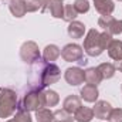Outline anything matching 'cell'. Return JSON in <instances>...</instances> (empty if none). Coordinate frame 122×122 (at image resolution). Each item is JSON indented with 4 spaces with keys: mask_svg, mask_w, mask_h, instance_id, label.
Returning <instances> with one entry per match:
<instances>
[{
    "mask_svg": "<svg viewBox=\"0 0 122 122\" xmlns=\"http://www.w3.org/2000/svg\"><path fill=\"white\" fill-rule=\"evenodd\" d=\"M84 74H85V82L87 84H90V85H98V84H101V81H102V75H101V72L98 71V68L97 67H90V68H87L85 71H84Z\"/></svg>",
    "mask_w": 122,
    "mask_h": 122,
    "instance_id": "cell-18",
    "label": "cell"
},
{
    "mask_svg": "<svg viewBox=\"0 0 122 122\" xmlns=\"http://www.w3.org/2000/svg\"><path fill=\"white\" fill-rule=\"evenodd\" d=\"M43 95H44V107L46 108H51V107L58 105L60 95L54 90H46V91H43Z\"/></svg>",
    "mask_w": 122,
    "mask_h": 122,
    "instance_id": "cell-20",
    "label": "cell"
},
{
    "mask_svg": "<svg viewBox=\"0 0 122 122\" xmlns=\"http://www.w3.org/2000/svg\"><path fill=\"white\" fill-rule=\"evenodd\" d=\"M99 40H101V46H102V48H104V50H107V48H108V46L111 44V41H112L114 38H112V36H111L109 33L102 31V33L99 34Z\"/></svg>",
    "mask_w": 122,
    "mask_h": 122,
    "instance_id": "cell-28",
    "label": "cell"
},
{
    "mask_svg": "<svg viewBox=\"0 0 122 122\" xmlns=\"http://www.w3.org/2000/svg\"><path fill=\"white\" fill-rule=\"evenodd\" d=\"M87 62H88V61L85 60V58H82V60L78 61V64H80V65H87Z\"/></svg>",
    "mask_w": 122,
    "mask_h": 122,
    "instance_id": "cell-30",
    "label": "cell"
},
{
    "mask_svg": "<svg viewBox=\"0 0 122 122\" xmlns=\"http://www.w3.org/2000/svg\"><path fill=\"white\" fill-rule=\"evenodd\" d=\"M92 118H94V111L92 108H88V107H81L74 114V119L77 122H91Z\"/></svg>",
    "mask_w": 122,
    "mask_h": 122,
    "instance_id": "cell-19",
    "label": "cell"
},
{
    "mask_svg": "<svg viewBox=\"0 0 122 122\" xmlns=\"http://www.w3.org/2000/svg\"><path fill=\"white\" fill-rule=\"evenodd\" d=\"M99 31L97 29L88 30L85 38H84V51L90 56V57H99L104 53V48L101 46V40H99Z\"/></svg>",
    "mask_w": 122,
    "mask_h": 122,
    "instance_id": "cell-4",
    "label": "cell"
},
{
    "mask_svg": "<svg viewBox=\"0 0 122 122\" xmlns=\"http://www.w3.org/2000/svg\"><path fill=\"white\" fill-rule=\"evenodd\" d=\"M94 7L101 16H111L115 10L114 0H94Z\"/></svg>",
    "mask_w": 122,
    "mask_h": 122,
    "instance_id": "cell-11",
    "label": "cell"
},
{
    "mask_svg": "<svg viewBox=\"0 0 122 122\" xmlns=\"http://www.w3.org/2000/svg\"><path fill=\"white\" fill-rule=\"evenodd\" d=\"M48 9H50V13H51V16L54 19H62V16H64V4H62V1L53 0L50 3Z\"/></svg>",
    "mask_w": 122,
    "mask_h": 122,
    "instance_id": "cell-23",
    "label": "cell"
},
{
    "mask_svg": "<svg viewBox=\"0 0 122 122\" xmlns=\"http://www.w3.org/2000/svg\"><path fill=\"white\" fill-rule=\"evenodd\" d=\"M19 108V98L11 88H1L0 91V118H10Z\"/></svg>",
    "mask_w": 122,
    "mask_h": 122,
    "instance_id": "cell-2",
    "label": "cell"
},
{
    "mask_svg": "<svg viewBox=\"0 0 122 122\" xmlns=\"http://www.w3.org/2000/svg\"><path fill=\"white\" fill-rule=\"evenodd\" d=\"M118 1H122V0H118Z\"/></svg>",
    "mask_w": 122,
    "mask_h": 122,
    "instance_id": "cell-33",
    "label": "cell"
},
{
    "mask_svg": "<svg viewBox=\"0 0 122 122\" xmlns=\"http://www.w3.org/2000/svg\"><path fill=\"white\" fill-rule=\"evenodd\" d=\"M108 56L115 61H122V40H112L107 48Z\"/></svg>",
    "mask_w": 122,
    "mask_h": 122,
    "instance_id": "cell-17",
    "label": "cell"
},
{
    "mask_svg": "<svg viewBox=\"0 0 122 122\" xmlns=\"http://www.w3.org/2000/svg\"><path fill=\"white\" fill-rule=\"evenodd\" d=\"M98 26L111 36L122 33V20H117L112 16H101L98 19Z\"/></svg>",
    "mask_w": 122,
    "mask_h": 122,
    "instance_id": "cell-7",
    "label": "cell"
},
{
    "mask_svg": "<svg viewBox=\"0 0 122 122\" xmlns=\"http://www.w3.org/2000/svg\"><path fill=\"white\" fill-rule=\"evenodd\" d=\"M56 1H64V0H56Z\"/></svg>",
    "mask_w": 122,
    "mask_h": 122,
    "instance_id": "cell-32",
    "label": "cell"
},
{
    "mask_svg": "<svg viewBox=\"0 0 122 122\" xmlns=\"http://www.w3.org/2000/svg\"><path fill=\"white\" fill-rule=\"evenodd\" d=\"M24 1H26V10L29 13H36V11L44 13L53 0H24Z\"/></svg>",
    "mask_w": 122,
    "mask_h": 122,
    "instance_id": "cell-13",
    "label": "cell"
},
{
    "mask_svg": "<svg viewBox=\"0 0 122 122\" xmlns=\"http://www.w3.org/2000/svg\"><path fill=\"white\" fill-rule=\"evenodd\" d=\"M44 90H33L30 88L24 94L21 102L19 104V108L27 111V112H36L40 108H44Z\"/></svg>",
    "mask_w": 122,
    "mask_h": 122,
    "instance_id": "cell-3",
    "label": "cell"
},
{
    "mask_svg": "<svg viewBox=\"0 0 122 122\" xmlns=\"http://www.w3.org/2000/svg\"><path fill=\"white\" fill-rule=\"evenodd\" d=\"M9 1H10V0H9Z\"/></svg>",
    "mask_w": 122,
    "mask_h": 122,
    "instance_id": "cell-36",
    "label": "cell"
},
{
    "mask_svg": "<svg viewBox=\"0 0 122 122\" xmlns=\"http://www.w3.org/2000/svg\"><path fill=\"white\" fill-rule=\"evenodd\" d=\"M60 56H61L60 47H58V46H56V44H48V46H46V47H44L41 58H43L44 61H47V62H54V61L60 57Z\"/></svg>",
    "mask_w": 122,
    "mask_h": 122,
    "instance_id": "cell-15",
    "label": "cell"
},
{
    "mask_svg": "<svg viewBox=\"0 0 122 122\" xmlns=\"http://www.w3.org/2000/svg\"><path fill=\"white\" fill-rule=\"evenodd\" d=\"M20 58L23 62L26 64H33L36 60L41 58V54H40V48H38V44L36 41H24L20 47Z\"/></svg>",
    "mask_w": 122,
    "mask_h": 122,
    "instance_id": "cell-5",
    "label": "cell"
},
{
    "mask_svg": "<svg viewBox=\"0 0 122 122\" xmlns=\"http://www.w3.org/2000/svg\"><path fill=\"white\" fill-rule=\"evenodd\" d=\"M109 121L122 122V108H112V111L109 114Z\"/></svg>",
    "mask_w": 122,
    "mask_h": 122,
    "instance_id": "cell-29",
    "label": "cell"
},
{
    "mask_svg": "<svg viewBox=\"0 0 122 122\" xmlns=\"http://www.w3.org/2000/svg\"><path fill=\"white\" fill-rule=\"evenodd\" d=\"M77 17H78V13H77V10L74 9V4H65V6H64V16H62V20L67 21V23H71V21H74Z\"/></svg>",
    "mask_w": 122,
    "mask_h": 122,
    "instance_id": "cell-25",
    "label": "cell"
},
{
    "mask_svg": "<svg viewBox=\"0 0 122 122\" xmlns=\"http://www.w3.org/2000/svg\"><path fill=\"white\" fill-rule=\"evenodd\" d=\"M81 107H82L81 98L77 97V95H68V97H65L64 101H62V109H65L67 112H70V114H72V115H74Z\"/></svg>",
    "mask_w": 122,
    "mask_h": 122,
    "instance_id": "cell-10",
    "label": "cell"
},
{
    "mask_svg": "<svg viewBox=\"0 0 122 122\" xmlns=\"http://www.w3.org/2000/svg\"><path fill=\"white\" fill-rule=\"evenodd\" d=\"M67 33L71 38H82L84 34H85V24L78 21V20H74L68 24Z\"/></svg>",
    "mask_w": 122,
    "mask_h": 122,
    "instance_id": "cell-14",
    "label": "cell"
},
{
    "mask_svg": "<svg viewBox=\"0 0 122 122\" xmlns=\"http://www.w3.org/2000/svg\"><path fill=\"white\" fill-rule=\"evenodd\" d=\"M36 119L37 122H53L54 119V112L50 108H40L38 111H36Z\"/></svg>",
    "mask_w": 122,
    "mask_h": 122,
    "instance_id": "cell-22",
    "label": "cell"
},
{
    "mask_svg": "<svg viewBox=\"0 0 122 122\" xmlns=\"http://www.w3.org/2000/svg\"><path fill=\"white\" fill-rule=\"evenodd\" d=\"M11 121L13 122H33V118H31L30 112H27V111H24L21 108H17V111H16L14 117L11 118Z\"/></svg>",
    "mask_w": 122,
    "mask_h": 122,
    "instance_id": "cell-26",
    "label": "cell"
},
{
    "mask_svg": "<svg viewBox=\"0 0 122 122\" xmlns=\"http://www.w3.org/2000/svg\"><path fill=\"white\" fill-rule=\"evenodd\" d=\"M80 98L84 99L85 102H97L98 101V97H99V91L95 85H84L81 90H80Z\"/></svg>",
    "mask_w": 122,
    "mask_h": 122,
    "instance_id": "cell-12",
    "label": "cell"
},
{
    "mask_svg": "<svg viewBox=\"0 0 122 122\" xmlns=\"http://www.w3.org/2000/svg\"><path fill=\"white\" fill-rule=\"evenodd\" d=\"M94 117L101 121H109V114L112 111V105L108 101H97L94 108Z\"/></svg>",
    "mask_w": 122,
    "mask_h": 122,
    "instance_id": "cell-9",
    "label": "cell"
},
{
    "mask_svg": "<svg viewBox=\"0 0 122 122\" xmlns=\"http://www.w3.org/2000/svg\"><path fill=\"white\" fill-rule=\"evenodd\" d=\"M64 80L67 81L68 85L71 87H77L80 84H82L85 81V74L84 70L81 67H70L65 70L64 72Z\"/></svg>",
    "mask_w": 122,
    "mask_h": 122,
    "instance_id": "cell-8",
    "label": "cell"
},
{
    "mask_svg": "<svg viewBox=\"0 0 122 122\" xmlns=\"http://www.w3.org/2000/svg\"><path fill=\"white\" fill-rule=\"evenodd\" d=\"M0 91H1V88H0Z\"/></svg>",
    "mask_w": 122,
    "mask_h": 122,
    "instance_id": "cell-35",
    "label": "cell"
},
{
    "mask_svg": "<svg viewBox=\"0 0 122 122\" xmlns=\"http://www.w3.org/2000/svg\"><path fill=\"white\" fill-rule=\"evenodd\" d=\"M74 117H72V114H70V112H67L65 109H57V111H54V119L53 122H74Z\"/></svg>",
    "mask_w": 122,
    "mask_h": 122,
    "instance_id": "cell-24",
    "label": "cell"
},
{
    "mask_svg": "<svg viewBox=\"0 0 122 122\" xmlns=\"http://www.w3.org/2000/svg\"><path fill=\"white\" fill-rule=\"evenodd\" d=\"M90 1L88 0H75L74 3V9L77 10L78 14H84V13H88L90 10Z\"/></svg>",
    "mask_w": 122,
    "mask_h": 122,
    "instance_id": "cell-27",
    "label": "cell"
},
{
    "mask_svg": "<svg viewBox=\"0 0 122 122\" xmlns=\"http://www.w3.org/2000/svg\"><path fill=\"white\" fill-rule=\"evenodd\" d=\"M6 122H13V121H11V119H9V121H6Z\"/></svg>",
    "mask_w": 122,
    "mask_h": 122,
    "instance_id": "cell-31",
    "label": "cell"
},
{
    "mask_svg": "<svg viewBox=\"0 0 122 122\" xmlns=\"http://www.w3.org/2000/svg\"><path fill=\"white\" fill-rule=\"evenodd\" d=\"M9 10H10V13L14 17L20 19V17L26 16V13H27V10H26V1L24 0H10L9 1Z\"/></svg>",
    "mask_w": 122,
    "mask_h": 122,
    "instance_id": "cell-16",
    "label": "cell"
},
{
    "mask_svg": "<svg viewBox=\"0 0 122 122\" xmlns=\"http://www.w3.org/2000/svg\"><path fill=\"white\" fill-rule=\"evenodd\" d=\"M30 72L29 84L33 90H44L61 78L60 67L54 62H47L43 58H38L31 64Z\"/></svg>",
    "mask_w": 122,
    "mask_h": 122,
    "instance_id": "cell-1",
    "label": "cell"
},
{
    "mask_svg": "<svg viewBox=\"0 0 122 122\" xmlns=\"http://www.w3.org/2000/svg\"><path fill=\"white\" fill-rule=\"evenodd\" d=\"M121 90H122V85H121Z\"/></svg>",
    "mask_w": 122,
    "mask_h": 122,
    "instance_id": "cell-34",
    "label": "cell"
},
{
    "mask_svg": "<svg viewBox=\"0 0 122 122\" xmlns=\"http://www.w3.org/2000/svg\"><path fill=\"white\" fill-rule=\"evenodd\" d=\"M61 57L67 62H78L80 60L84 58V48L82 46L75 44V43L65 44L61 50Z\"/></svg>",
    "mask_w": 122,
    "mask_h": 122,
    "instance_id": "cell-6",
    "label": "cell"
},
{
    "mask_svg": "<svg viewBox=\"0 0 122 122\" xmlns=\"http://www.w3.org/2000/svg\"><path fill=\"white\" fill-rule=\"evenodd\" d=\"M97 68H98V71L101 72L102 80H109V78H112V77L115 75V72H117V68H115V65H114L112 62H102V64H99Z\"/></svg>",
    "mask_w": 122,
    "mask_h": 122,
    "instance_id": "cell-21",
    "label": "cell"
}]
</instances>
